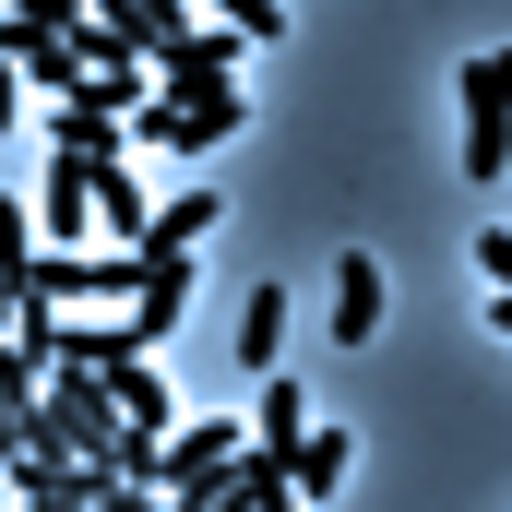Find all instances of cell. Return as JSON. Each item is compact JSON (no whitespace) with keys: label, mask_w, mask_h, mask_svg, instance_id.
Listing matches in <instances>:
<instances>
[{"label":"cell","mask_w":512,"mask_h":512,"mask_svg":"<svg viewBox=\"0 0 512 512\" xmlns=\"http://www.w3.org/2000/svg\"><path fill=\"white\" fill-rule=\"evenodd\" d=\"M108 405H120L143 441H167L179 429V405H167V382H155V358H131V370H108Z\"/></svg>","instance_id":"15"},{"label":"cell","mask_w":512,"mask_h":512,"mask_svg":"<svg viewBox=\"0 0 512 512\" xmlns=\"http://www.w3.org/2000/svg\"><path fill=\"white\" fill-rule=\"evenodd\" d=\"M512 167V48L465 60V179H501Z\"/></svg>","instance_id":"4"},{"label":"cell","mask_w":512,"mask_h":512,"mask_svg":"<svg viewBox=\"0 0 512 512\" xmlns=\"http://www.w3.org/2000/svg\"><path fill=\"white\" fill-rule=\"evenodd\" d=\"M370 334H382V262L346 251L334 262V346H370Z\"/></svg>","instance_id":"9"},{"label":"cell","mask_w":512,"mask_h":512,"mask_svg":"<svg viewBox=\"0 0 512 512\" xmlns=\"http://www.w3.org/2000/svg\"><path fill=\"white\" fill-rule=\"evenodd\" d=\"M477 274H489V286H512V227H477Z\"/></svg>","instance_id":"20"},{"label":"cell","mask_w":512,"mask_h":512,"mask_svg":"<svg viewBox=\"0 0 512 512\" xmlns=\"http://www.w3.org/2000/svg\"><path fill=\"white\" fill-rule=\"evenodd\" d=\"M215 215H227L215 191H167V203H155V239H143V251H203V239H215Z\"/></svg>","instance_id":"16"},{"label":"cell","mask_w":512,"mask_h":512,"mask_svg":"<svg viewBox=\"0 0 512 512\" xmlns=\"http://www.w3.org/2000/svg\"><path fill=\"white\" fill-rule=\"evenodd\" d=\"M239 24H191L179 48H155V96H203V84H239Z\"/></svg>","instance_id":"6"},{"label":"cell","mask_w":512,"mask_h":512,"mask_svg":"<svg viewBox=\"0 0 512 512\" xmlns=\"http://www.w3.org/2000/svg\"><path fill=\"white\" fill-rule=\"evenodd\" d=\"M239 453H251V429H239V417H179V429H167V477H155V489H167V501H215V489L239 477Z\"/></svg>","instance_id":"3"},{"label":"cell","mask_w":512,"mask_h":512,"mask_svg":"<svg viewBox=\"0 0 512 512\" xmlns=\"http://www.w3.org/2000/svg\"><path fill=\"white\" fill-rule=\"evenodd\" d=\"M131 286H143V251H48L36 262V310H120Z\"/></svg>","instance_id":"2"},{"label":"cell","mask_w":512,"mask_h":512,"mask_svg":"<svg viewBox=\"0 0 512 512\" xmlns=\"http://www.w3.org/2000/svg\"><path fill=\"white\" fill-rule=\"evenodd\" d=\"M346 465H358V441H346L334 417H310V441H298V465H286V477H298V501H334V489H346Z\"/></svg>","instance_id":"11"},{"label":"cell","mask_w":512,"mask_h":512,"mask_svg":"<svg viewBox=\"0 0 512 512\" xmlns=\"http://www.w3.org/2000/svg\"><path fill=\"white\" fill-rule=\"evenodd\" d=\"M96 239H120V251H143V239H155V191H131V167H108V179H96Z\"/></svg>","instance_id":"13"},{"label":"cell","mask_w":512,"mask_h":512,"mask_svg":"<svg viewBox=\"0 0 512 512\" xmlns=\"http://www.w3.org/2000/svg\"><path fill=\"white\" fill-rule=\"evenodd\" d=\"M48 155H96V167H131V120H96V108H48Z\"/></svg>","instance_id":"10"},{"label":"cell","mask_w":512,"mask_h":512,"mask_svg":"<svg viewBox=\"0 0 512 512\" xmlns=\"http://www.w3.org/2000/svg\"><path fill=\"white\" fill-rule=\"evenodd\" d=\"M96 12H108V24H131V36H143V60H155V48H179V36L203 24L191 0H96Z\"/></svg>","instance_id":"17"},{"label":"cell","mask_w":512,"mask_h":512,"mask_svg":"<svg viewBox=\"0 0 512 512\" xmlns=\"http://www.w3.org/2000/svg\"><path fill=\"white\" fill-rule=\"evenodd\" d=\"M239 120H251V96H239V84H203V96H143L131 143H143V155H215V143H239Z\"/></svg>","instance_id":"1"},{"label":"cell","mask_w":512,"mask_h":512,"mask_svg":"<svg viewBox=\"0 0 512 512\" xmlns=\"http://www.w3.org/2000/svg\"><path fill=\"white\" fill-rule=\"evenodd\" d=\"M131 358H143V334H131V322H108V310H60L48 370H96V382H108V370H131Z\"/></svg>","instance_id":"8"},{"label":"cell","mask_w":512,"mask_h":512,"mask_svg":"<svg viewBox=\"0 0 512 512\" xmlns=\"http://www.w3.org/2000/svg\"><path fill=\"white\" fill-rule=\"evenodd\" d=\"M274 346H286V286H251L239 298V370L251 382H274Z\"/></svg>","instance_id":"14"},{"label":"cell","mask_w":512,"mask_h":512,"mask_svg":"<svg viewBox=\"0 0 512 512\" xmlns=\"http://www.w3.org/2000/svg\"><path fill=\"white\" fill-rule=\"evenodd\" d=\"M96 179H108L96 155H48V167H36V227H48V251H84V239H96Z\"/></svg>","instance_id":"5"},{"label":"cell","mask_w":512,"mask_h":512,"mask_svg":"<svg viewBox=\"0 0 512 512\" xmlns=\"http://www.w3.org/2000/svg\"><path fill=\"white\" fill-rule=\"evenodd\" d=\"M0 131H24V72L0 60Z\"/></svg>","instance_id":"21"},{"label":"cell","mask_w":512,"mask_h":512,"mask_svg":"<svg viewBox=\"0 0 512 512\" xmlns=\"http://www.w3.org/2000/svg\"><path fill=\"white\" fill-rule=\"evenodd\" d=\"M298 441H310V393H298V382H262L251 453H274V465H298Z\"/></svg>","instance_id":"12"},{"label":"cell","mask_w":512,"mask_h":512,"mask_svg":"<svg viewBox=\"0 0 512 512\" xmlns=\"http://www.w3.org/2000/svg\"><path fill=\"white\" fill-rule=\"evenodd\" d=\"M489 334H501V346H512V286H501V298H489Z\"/></svg>","instance_id":"22"},{"label":"cell","mask_w":512,"mask_h":512,"mask_svg":"<svg viewBox=\"0 0 512 512\" xmlns=\"http://www.w3.org/2000/svg\"><path fill=\"white\" fill-rule=\"evenodd\" d=\"M227 24H239V36L262 48V36H286V0H227Z\"/></svg>","instance_id":"19"},{"label":"cell","mask_w":512,"mask_h":512,"mask_svg":"<svg viewBox=\"0 0 512 512\" xmlns=\"http://www.w3.org/2000/svg\"><path fill=\"white\" fill-rule=\"evenodd\" d=\"M36 262H48V227L24 215V191H0V274H24V286H36Z\"/></svg>","instance_id":"18"},{"label":"cell","mask_w":512,"mask_h":512,"mask_svg":"<svg viewBox=\"0 0 512 512\" xmlns=\"http://www.w3.org/2000/svg\"><path fill=\"white\" fill-rule=\"evenodd\" d=\"M191 286H203V274H191V251H143V286H131V334H143V358H155V346L179 334Z\"/></svg>","instance_id":"7"}]
</instances>
